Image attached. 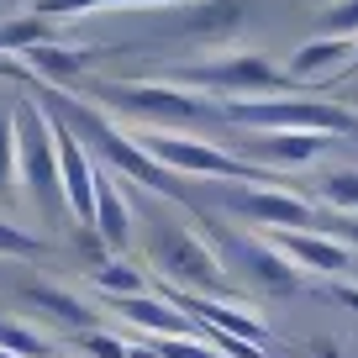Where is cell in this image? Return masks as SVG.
<instances>
[{
	"label": "cell",
	"mask_w": 358,
	"mask_h": 358,
	"mask_svg": "<svg viewBox=\"0 0 358 358\" xmlns=\"http://www.w3.org/2000/svg\"><path fill=\"white\" fill-rule=\"evenodd\" d=\"M148 268H153L164 285H179V290L190 295H206V301H232V306H248V290L232 280L222 268V253H216V243L201 232V227H179L169 222V216L148 211Z\"/></svg>",
	"instance_id": "1"
},
{
	"label": "cell",
	"mask_w": 358,
	"mask_h": 358,
	"mask_svg": "<svg viewBox=\"0 0 358 358\" xmlns=\"http://www.w3.org/2000/svg\"><path fill=\"white\" fill-rule=\"evenodd\" d=\"M16 174H22V190L37 206V222L43 227L69 222L64 174H58V127L32 95H16Z\"/></svg>",
	"instance_id": "2"
},
{
	"label": "cell",
	"mask_w": 358,
	"mask_h": 358,
	"mask_svg": "<svg viewBox=\"0 0 358 358\" xmlns=\"http://www.w3.org/2000/svg\"><path fill=\"white\" fill-rule=\"evenodd\" d=\"M222 116L232 127L248 132H316V137H337V132H358V111L332 95H274V101H227Z\"/></svg>",
	"instance_id": "3"
},
{
	"label": "cell",
	"mask_w": 358,
	"mask_h": 358,
	"mask_svg": "<svg viewBox=\"0 0 358 358\" xmlns=\"http://www.w3.org/2000/svg\"><path fill=\"white\" fill-rule=\"evenodd\" d=\"M179 90H211V95H227V101H274V95H306L290 79V69H274L264 53H222L206 58V64H185L174 69Z\"/></svg>",
	"instance_id": "4"
},
{
	"label": "cell",
	"mask_w": 358,
	"mask_h": 358,
	"mask_svg": "<svg viewBox=\"0 0 358 358\" xmlns=\"http://www.w3.org/2000/svg\"><path fill=\"white\" fill-rule=\"evenodd\" d=\"M90 106H111V111L132 116V122H153V127H195L206 116L201 95H190L179 85H153V79H95Z\"/></svg>",
	"instance_id": "5"
},
{
	"label": "cell",
	"mask_w": 358,
	"mask_h": 358,
	"mask_svg": "<svg viewBox=\"0 0 358 358\" xmlns=\"http://www.w3.org/2000/svg\"><path fill=\"white\" fill-rule=\"evenodd\" d=\"M195 222H201V232L216 243V253L227 258V268L248 280V290L280 295V301L301 290V268H295L280 248L268 243V232H227V237H222V232L211 227V216H206V211H195Z\"/></svg>",
	"instance_id": "6"
},
{
	"label": "cell",
	"mask_w": 358,
	"mask_h": 358,
	"mask_svg": "<svg viewBox=\"0 0 358 358\" xmlns=\"http://www.w3.org/2000/svg\"><path fill=\"white\" fill-rule=\"evenodd\" d=\"M169 174H185V179H232V185H268V169L248 164V158L227 153V148L206 143V137H179V132H148L137 137Z\"/></svg>",
	"instance_id": "7"
},
{
	"label": "cell",
	"mask_w": 358,
	"mask_h": 358,
	"mask_svg": "<svg viewBox=\"0 0 358 358\" xmlns=\"http://www.w3.org/2000/svg\"><path fill=\"white\" fill-rule=\"evenodd\" d=\"M216 201L237 216V222L258 227V232H311L316 227V206L295 190H280V185H232Z\"/></svg>",
	"instance_id": "8"
},
{
	"label": "cell",
	"mask_w": 358,
	"mask_h": 358,
	"mask_svg": "<svg viewBox=\"0 0 358 358\" xmlns=\"http://www.w3.org/2000/svg\"><path fill=\"white\" fill-rule=\"evenodd\" d=\"M237 27H243V0H195L169 16L164 32L179 43H227Z\"/></svg>",
	"instance_id": "9"
},
{
	"label": "cell",
	"mask_w": 358,
	"mask_h": 358,
	"mask_svg": "<svg viewBox=\"0 0 358 358\" xmlns=\"http://www.w3.org/2000/svg\"><path fill=\"white\" fill-rule=\"evenodd\" d=\"M353 58H358V43L316 32V37H306V43L290 53V79L301 90H327L332 74H353Z\"/></svg>",
	"instance_id": "10"
},
{
	"label": "cell",
	"mask_w": 358,
	"mask_h": 358,
	"mask_svg": "<svg viewBox=\"0 0 358 358\" xmlns=\"http://www.w3.org/2000/svg\"><path fill=\"white\" fill-rule=\"evenodd\" d=\"M268 243L280 248L301 274H327V280H343L353 268V253H348L337 237H322V232H268Z\"/></svg>",
	"instance_id": "11"
},
{
	"label": "cell",
	"mask_w": 358,
	"mask_h": 358,
	"mask_svg": "<svg viewBox=\"0 0 358 358\" xmlns=\"http://www.w3.org/2000/svg\"><path fill=\"white\" fill-rule=\"evenodd\" d=\"M132 222L137 216H132V201H127L122 179H116L111 169H101V179H95V232L111 248V258H127V248H132V237H137Z\"/></svg>",
	"instance_id": "12"
},
{
	"label": "cell",
	"mask_w": 358,
	"mask_h": 358,
	"mask_svg": "<svg viewBox=\"0 0 358 358\" xmlns=\"http://www.w3.org/2000/svg\"><path fill=\"white\" fill-rule=\"evenodd\" d=\"M106 306H111L127 327H137L148 343H153V337H201V327L185 311H174L164 295H127V301H106Z\"/></svg>",
	"instance_id": "13"
},
{
	"label": "cell",
	"mask_w": 358,
	"mask_h": 358,
	"mask_svg": "<svg viewBox=\"0 0 358 358\" xmlns=\"http://www.w3.org/2000/svg\"><path fill=\"white\" fill-rule=\"evenodd\" d=\"M327 148H332V137H316V132H253L248 137V164L301 169V164H316Z\"/></svg>",
	"instance_id": "14"
},
{
	"label": "cell",
	"mask_w": 358,
	"mask_h": 358,
	"mask_svg": "<svg viewBox=\"0 0 358 358\" xmlns=\"http://www.w3.org/2000/svg\"><path fill=\"white\" fill-rule=\"evenodd\" d=\"M22 301L27 306H37L43 316H53L58 327H69V332H95L101 327V316H95V306H85L79 295H69V290H58V285H48V280H27L22 285Z\"/></svg>",
	"instance_id": "15"
},
{
	"label": "cell",
	"mask_w": 358,
	"mask_h": 358,
	"mask_svg": "<svg viewBox=\"0 0 358 358\" xmlns=\"http://www.w3.org/2000/svg\"><path fill=\"white\" fill-rule=\"evenodd\" d=\"M22 64H27V74H32L37 85H48V90H69V85H79V74H85L90 58L79 53V48L43 43V48H32V53H22Z\"/></svg>",
	"instance_id": "16"
},
{
	"label": "cell",
	"mask_w": 358,
	"mask_h": 358,
	"mask_svg": "<svg viewBox=\"0 0 358 358\" xmlns=\"http://www.w3.org/2000/svg\"><path fill=\"white\" fill-rule=\"evenodd\" d=\"M90 285L106 295V301H127V295H148V268L143 258H111L90 274Z\"/></svg>",
	"instance_id": "17"
},
{
	"label": "cell",
	"mask_w": 358,
	"mask_h": 358,
	"mask_svg": "<svg viewBox=\"0 0 358 358\" xmlns=\"http://www.w3.org/2000/svg\"><path fill=\"white\" fill-rule=\"evenodd\" d=\"M22 174H16V95H0V201H16Z\"/></svg>",
	"instance_id": "18"
},
{
	"label": "cell",
	"mask_w": 358,
	"mask_h": 358,
	"mask_svg": "<svg viewBox=\"0 0 358 358\" xmlns=\"http://www.w3.org/2000/svg\"><path fill=\"white\" fill-rule=\"evenodd\" d=\"M316 195H322V211L358 216V164H348V169H327L322 185H316Z\"/></svg>",
	"instance_id": "19"
},
{
	"label": "cell",
	"mask_w": 358,
	"mask_h": 358,
	"mask_svg": "<svg viewBox=\"0 0 358 358\" xmlns=\"http://www.w3.org/2000/svg\"><path fill=\"white\" fill-rule=\"evenodd\" d=\"M43 43H53L43 16H6V22H0V58L32 53V48H43Z\"/></svg>",
	"instance_id": "20"
},
{
	"label": "cell",
	"mask_w": 358,
	"mask_h": 358,
	"mask_svg": "<svg viewBox=\"0 0 358 358\" xmlns=\"http://www.w3.org/2000/svg\"><path fill=\"white\" fill-rule=\"evenodd\" d=\"M116 6H185V0H32V16L58 22V16H85V11H116Z\"/></svg>",
	"instance_id": "21"
},
{
	"label": "cell",
	"mask_w": 358,
	"mask_h": 358,
	"mask_svg": "<svg viewBox=\"0 0 358 358\" xmlns=\"http://www.w3.org/2000/svg\"><path fill=\"white\" fill-rule=\"evenodd\" d=\"M0 348L16 353V358H53L48 332H37V327H27V322H6V316H0Z\"/></svg>",
	"instance_id": "22"
},
{
	"label": "cell",
	"mask_w": 358,
	"mask_h": 358,
	"mask_svg": "<svg viewBox=\"0 0 358 358\" xmlns=\"http://www.w3.org/2000/svg\"><path fill=\"white\" fill-rule=\"evenodd\" d=\"M37 253H48V237H37V232L0 216V258H37Z\"/></svg>",
	"instance_id": "23"
},
{
	"label": "cell",
	"mask_w": 358,
	"mask_h": 358,
	"mask_svg": "<svg viewBox=\"0 0 358 358\" xmlns=\"http://www.w3.org/2000/svg\"><path fill=\"white\" fill-rule=\"evenodd\" d=\"M322 37H348L358 43V0H332L322 11Z\"/></svg>",
	"instance_id": "24"
},
{
	"label": "cell",
	"mask_w": 358,
	"mask_h": 358,
	"mask_svg": "<svg viewBox=\"0 0 358 358\" xmlns=\"http://www.w3.org/2000/svg\"><path fill=\"white\" fill-rule=\"evenodd\" d=\"M74 348H79L85 358H132V343H127V337H116V332H106V327L85 332Z\"/></svg>",
	"instance_id": "25"
},
{
	"label": "cell",
	"mask_w": 358,
	"mask_h": 358,
	"mask_svg": "<svg viewBox=\"0 0 358 358\" xmlns=\"http://www.w3.org/2000/svg\"><path fill=\"white\" fill-rule=\"evenodd\" d=\"M153 348L164 358H222L206 337H153Z\"/></svg>",
	"instance_id": "26"
},
{
	"label": "cell",
	"mask_w": 358,
	"mask_h": 358,
	"mask_svg": "<svg viewBox=\"0 0 358 358\" xmlns=\"http://www.w3.org/2000/svg\"><path fill=\"white\" fill-rule=\"evenodd\" d=\"M332 295H337V301H343L348 311L358 316V285H348V280H332Z\"/></svg>",
	"instance_id": "27"
},
{
	"label": "cell",
	"mask_w": 358,
	"mask_h": 358,
	"mask_svg": "<svg viewBox=\"0 0 358 358\" xmlns=\"http://www.w3.org/2000/svg\"><path fill=\"white\" fill-rule=\"evenodd\" d=\"M132 358H164V353H158V348L143 337V343H132Z\"/></svg>",
	"instance_id": "28"
},
{
	"label": "cell",
	"mask_w": 358,
	"mask_h": 358,
	"mask_svg": "<svg viewBox=\"0 0 358 358\" xmlns=\"http://www.w3.org/2000/svg\"><path fill=\"white\" fill-rule=\"evenodd\" d=\"M343 95H348V101H358V79H348V85H343Z\"/></svg>",
	"instance_id": "29"
},
{
	"label": "cell",
	"mask_w": 358,
	"mask_h": 358,
	"mask_svg": "<svg viewBox=\"0 0 358 358\" xmlns=\"http://www.w3.org/2000/svg\"><path fill=\"white\" fill-rule=\"evenodd\" d=\"M322 358H343V353H337V348H332V343H322Z\"/></svg>",
	"instance_id": "30"
},
{
	"label": "cell",
	"mask_w": 358,
	"mask_h": 358,
	"mask_svg": "<svg viewBox=\"0 0 358 358\" xmlns=\"http://www.w3.org/2000/svg\"><path fill=\"white\" fill-rule=\"evenodd\" d=\"M6 74H11V58H0V79H6Z\"/></svg>",
	"instance_id": "31"
},
{
	"label": "cell",
	"mask_w": 358,
	"mask_h": 358,
	"mask_svg": "<svg viewBox=\"0 0 358 358\" xmlns=\"http://www.w3.org/2000/svg\"><path fill=\"white\" fill-rule=\"evenodd\" d=\"M348 79H358V58H353V74H348Z\"/></svg>",
	"instance_id": "32"
},
{
	"label": "cell",
	"mask_w": 358,
	"mask_h": 358,
	"mask_svg": "<svg viewBox=\"0 0 358 358\" xmlns=\"http://www.w3.org/2000/svg\"><path fill=\"white\" fill-rule=\"evenodd\" d=\"M0 358H16V353H6V348H0Z\"/></svg>",
	"instance_id": "33"
}]
</instances>
